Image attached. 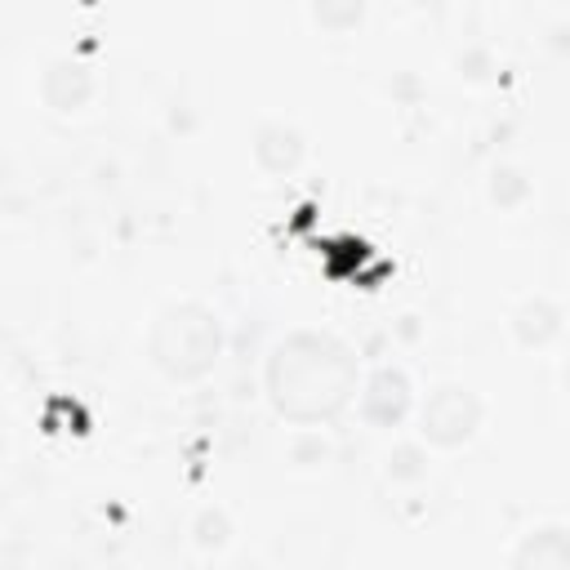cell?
I'll return each instance as SVG.
<instances>
[{
  "label": "cell",
  "mask_w": 570,
  "mask_h": 570,
  "mask_svg": "<svg viewBox=\"0 0 570 570\" xmlns=\"http://www.w3.org/2000/svg\"><path fill=\"white\" fill-rule=\"evenodd\" d=\"M187 539H191L196 552L218 557V552H227L232 539H236V517L227 512V503H200V508L191 512V521H187Z\"/></svg>",
  "instance_id": "8fae6325"
},
{
  "label": "cell",
  "mask_w": 570,
  "mask_h": 570,
  "mask_svg": "<svg viewBox=\"0 0 570 570\" xmlns=\"http://www.w3.org/2000/svg\"><path fill=\"white\" fill-rule=\"evenodd\" d=\"M481 191H485V205H490V209L512 214V209L530 205V196H534V174H530L521 160L499 156V160H490V165H485Z\"/></svg>",
  "instance_id": "9c48e42d"
},
{
  "label": "cell",
  "mask_w": 570,
  "mask_h": 570,
  "mask_svg": "<svg viewBox=\"0 0 570 570\" xmlns=\"http://www.w3.org/2000/svg\"><path fill=\"white\" fill-rule=\"evenodd\" d=\"M142 352L165 383H178V387L200 383L227 356V321L209 298L174 294L147 316Z\"/></svg>",
  "instance_id": "7a4b0ae2"
},
{
  "label": "cell",
  "mask_w": 570,
  "mask_h": 570,
  "mask_svg": "<svg viewBox=\"0 0 570 570\" xmlns=\"http://www.w3.org/2000/svg\"><path fill=\"white\" fill-rule=\"evenodd\" d=\"M557 383H561V392H566V401H570V352H566L561 365H557Z\"/></svg>",
  "instance_id": "e0dca14e"
},
{
  "label": "cell",
  "mask_w": 570,
  "mask_h": 570,
  "mask_svg": "<svg viewBox=\"0 0 570 570\" xmlns=\"http://www.w3.org/2000/svg\"><path fill=\"white\" fill-rule=\"evenodd\" d=\"M454 71H459L463 80H472V85L490 80V76H494V49H490L485 40H463V45L454 49Z\"/></svg>",
  "instance_id": "5bb4252c"
},
{
  "label": "cell",
  "mask_w": 570,
  "mask_h": 570,
  "mask_svg": "<svg viewBox=\"0 0 570 570\" xmlns=\"http://www.w3.org/2000/svg\"><path fill=\"white\" fill-rule=\"evenodd\" d=\"M307 22L321 31H356L370 18L365 0H307Z\"/></svg>",
  "instance_id": "4fadbf2b"
},
{
  "label": "cell",
  "mask_w": 570,
  "mask_h": 570,
  "mask_svg": "<svg viewBox=\"0 0 570 570\" xmlns=\"http://www.w3.org/2000/svg\"><path fill=\"white\" fill-rule=\"evenodd\" d=\"M379 472H383L387 485H419V481H428V472H432V450H428L419 436H401V441H392V445L383 450Z\"/></svg>",
  "instance_id": "30bf717a"
},
{
  "label": "cell",
  "mask_w": 570,
  "mask_h": 570,
  "mask_svg": "<svg viewBox=\"0 0 570 570\" xmlns=\"http://www.w3.org/2000/svg\"><path fill=\"white\" fill-rule=\"evenodd\" d=\"M548 45H552V49H570V13L548 22Z\"/></svg>",
  "instance_id": "9a60e30c"
},
{
  "label": "cell",
  "mask_w": 570,
  "mask_h": 570,
  "mask_svg": "<svg viewBox=\"0 0 570 570\" xmlns=\"http://www.w3.org/2000/svg\"><path fill=\"white\" fill-rule=\"evenodd\" d=\"M508 570H570V525L534 521L512 539Z\"/></svg>",
  "instance_id": "ba28073f"
},
{
  "label": "cell",
  "mask_w": 570,
  "mask_h": 570,
  "mask_svg": "<svg viewBox=\"0 0 570 570\" xmlns=\"http://www.w3.org/2000/svg\"><path fill=\"white\" fill-rule=\"evenodd\" d=\"M485 428V396L463 379H436L428 392H419L414 410V436L436 454L463 450Z\"/></svg>",
  "instance_id": "3957f363"
},
{
  "label": "cell",
  "mask_w": 570,
  "mask_h": 570,
  "mask_svg": "<svg viewBox=\"0 0 570 570\" xmlns=\"http://www.w3.org/2000/svg\"><path fill=\"white\" fill-rule=\"evenodd\" d=\"M396 334H401V338H419V316H414V312H405V316H401V325H396Z\"/></svg>",
  "instance_id": "2e32d148"
},
{
  "label": "cell",
  "mask_w": 570,
  "mask_h": 570,
  "mask_svg": "<svg viewBox=\"0 0 570 570\" xmlns=\"http://www.w3.org/2000/svg\"><path fill=\"white\" fill-rule=\"evenodd\" d=\"M94 94H98V76L89 67V58H80L71 49H58L36 67V98L53 116H76L80 107H89Z\"/></svg>",
  "instance_id": "5b68a950"
},
{
  "label": "cell",
  "mask_w": 570,
  "mask_h": 570,
  "mask_svg": "<svg viewBox=\"0 0 570 570\" xmlns=\"http://www.w3.org/2000/svg\"><path fill=\"white\" fill-rule=\"evenodd\" d=\"M508 338L521 347V352H543V347H552L557 338H561V330H566V307H561V298H552V294H543V289H530V294H521L512 307H508Z\"/></svg>",
  "instance_id": "52a82bcc"
},
{
  "label": "cell",
  "mask_w": 570,
  "mask_h": 570,
  "mask_svg": "<svg viewBox=\"0 0 570 570\" xmlns=\"http://www.w3.org/2000/svg\"><path fill=\"white\" fill-rule=\"evenodd\" d=\"M285 463L294 472H321L334 463V436L325 428H294L285 441Z\"/></svg>",
  "instance_id": "7c38bea8"
},
{
  "label": "cell",
  "mask_w": 570,
  "mask_h": 570,
  "mask_svg": "<svg viewBox=\"0 0 570 570\" xmlns=\"http://www.w3.org/2000/svg\"><path fill=\"white\" fill-rule=\"evenodd\" d=\"M365 383L356 343L330 325H289L263 352V396L294 428L343 419Z\"/></svg>",
  "instance_id": "6da1fadb"
},
{
  "label": "cell",
  "mask_w": 570,
  "mask_h": 570,
  "mask_svg": "<svg viewBox=\"0 0 570 570\" xmlns=\"http://www.w3.org/2000/svg\"><path fill=\"white\" fill-rule=\"evenodd\" d=\"M356 410L379 432H392V428L410 423L414 410H419V383H414V374L401 361L370 365L365 370V383H361V396H356Z\"/></svg>",
  "instance_id": "277c9868"
},
{
  "label": "cell",
  "mask_w": 570,
  "mask_h": 570,
  "mask_svg": "<svg viewBox=\"0 0 570 570\" xmlns=\"http://www.w3.org/2000/svg\"><path fill=\"white\" fill-rule=\"evenodd\" d=\"M307 129L289 116H263L249 134V160L267 178H289L307 165Z\"/></svg>",
  "instance_id": "8992f818"
}]
</instances>
